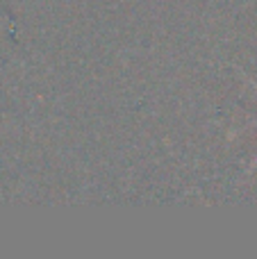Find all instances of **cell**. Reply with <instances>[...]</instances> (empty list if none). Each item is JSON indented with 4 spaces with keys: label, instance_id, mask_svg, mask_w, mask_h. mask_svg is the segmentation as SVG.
<instances>
[{
    "label": "cell",
    "instance_id": "cell-1",
    "mask_svg": "<svg viewBox=\"0 0 257 259\" xmlns=\"http://www.w3.org/2000/svg\"><path fill=\"white\" fill-rule=\"evenodd\" d=\"M248 82H250V84H253V89L257 91V84H255V82H253V80H250V77H248ZM250 166H253V168H255V166H257V157H255V159H253V164H250Z\"/></svg>",
    "mask_w": 257,
    "mask_h": 259
}]
</instances>
